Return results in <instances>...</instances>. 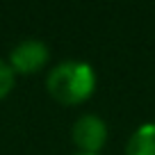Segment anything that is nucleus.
Instances as JSON below:
<instances>
[{
  "label": "nucleus",
  "instance_id": "4",
  "mask_svg": "<svg viewBox=\"0 0 155 155\" xmlns=\"http://www.w3.org/2000/svg\"><path fill=\"white\" fill-rule=\"evenodd\" d=\"M126 155H155V123H141L126 144Z\"/></svg>",
  "mask_w": 155,
  "mask_h": 155
},
{
  "label": "nucleus",
  "instance_id": "1",
  "mask_svg": "<svg viewBox=\"0 0 155 155\" xmlns=\"http://www.w3.org/2000/svg\"><path fill=\"white\" fill-rule=\"evenodd\" d=\"M46 89L62 105H80L96 89V73L82 59H64L48 71Z\"/></svg>",
  "mask_w": 155,
  "mask_h": 155
},
{
  "label": "nucleus",
  "instance_id": "3",
  "mask_svg": "<svg viewBox=\"0 0 155 155\" xmlns=\"http://www.w3.org/2000/svg\"><path fill=\"white\" fill-rule=\"evenodd\" d=\"M71 137L73 144L78 146V153L101 155L107 141V123L98 114H80L73 123Z\"/></svg>",
  "mask_w": 155,
  "mask_h": 155
},
{
  "label": "nucleus",
  "instance_id": "2",
  "mask_svg": "<svg viewBox=\"0 0 155 155\" xmlns=\"http://www.w3.org/2000/svg\"><path fill=\"white\" fill-rule=\"evenodd\" d=\"M48 59H50L48 46L41 39L28 37V39H21L18 44L9 50L7 62H9L12 71L16 75H32V73L41 71L48 64Z\"/></svg>",
  "mask_w": 155,
  "mask_h": 155
},
{
  "label": "nucleus",
  "instance_id": "5",
  "mask_svg": "<svg viewBox=\"0 0 155 155\" xmlns=\"http://www.w3.org/2000/svg\"><path fill=\"white\" fill-rule=\"evenodd\" d=\"M14 84H16V73L12 71V66H9L7 59L0 57V101L5 96H9V91L14 89Z\"/></svg>",
  "mask_w": 155,
  "mask_h": 155
},
{
  "label": "nucleus",
  "instance_id": "6",
  "mask_svg": "<svg viewBox=\"0 0 155 155\" xmlns=\"http://www.w3.org/2000/svg\"><path fill=\"white\" fill-rule=\"evenodd\" d=\"M75 155H91V153H75Z\"/></svg>",
  "mask_w": 155,
  "mask_h": 155
}]
</instances>
